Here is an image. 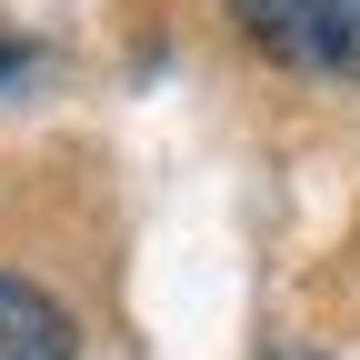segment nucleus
<instances>
[{
  "instance_id": "f257e3e1",
  "label": "nucleus",
  "mask_w": 360,
  "mask_h": 360,
  "mask_svg": "<svg viewBox=\"0 0 360 360\" xmlns=\"http://www.w3.org/2000/svg\"><path fill=\"white\" fill-rule=\"evenodd\" d=\"M231 20L260 60L310 80H360V0H231Z\"/></svg>"
},
{
  "instance_id": "f03ea898",
  "label": "nucleus",
  "mask_w": 360,
  "mask_h": 360,
  "mask_svg": "<svg viewBox=\"0 0 360 360\" xmlns=\"http://www.w3.org/2000/svg\"><path fill=\"white\" fill-rule=\"evenodd\" d=\"M70 350H80L70 310H60L51 290H30V281L0 270V360H70Z\"/></svg>"
},
{
  "instance_id": "7ed1b4c3",
  "label": "nucleus",
  "mask_w": 360,
  "mask_h": 360,
  "mask_svg": "<svg viewBox=\"0 0 360 360\" xmlns=\"http://www.w3.org/2000/svg\"><path fill=\"white\" fill-rule=\"evenodd\" d=\"M30 70V51H20V40H0V80H20Z\"/></svg>"
},
{
  "instance_id": "20e7f679",
  "label": "nucleus",
  "mask_w": 360,
  "mask_h": 360,
  "mask_svg": "<svg viewBox=\"0 0 360 360\" xmlns=\"http://www.w3.org/2000/svg\"><path fill=\"white\" fill-rule=\"evenodd\" d=\"M281 360H300V350H281Z\"/></svg>"
}]
</instances>
